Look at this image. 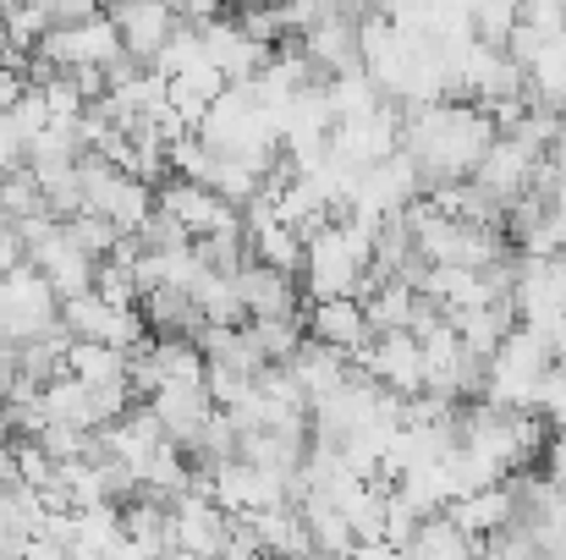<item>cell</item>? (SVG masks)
I'll use <instances>...</instances> for the list:
<instances>
[{
    "label": "cell",
    "instance_id": "1",
    "mask_svg": "<svg viewBox=\"0 0 566 560\" xmlns=\"http://www.w3.org/2000/svg\"><path fill=\"white\" fill-rule=\"evenodd\" d=\"M61 325V297L55 286L33 270V264H17L0 275V341L11 347H28L39 336H55Z\"/></svg>",
    "mask_w": 566,
    "mask_h": 560
},
{
    "label": "cell",
    "instance_id": "2",
    "mask_svg": "<svg viewBox=\"0 0 566 560\" xmlns=\"http://www.w3.org/2000/svg\"><path fill=\"white\" fill-rule=\"evenodd\" d=\"M105 17L116 22V39H122V50H127L138 66H149V61L166 50V39L182 28V17H177L171 6H160V0H116Z\"/></svg>",
    "mask_w": 566,
    "mask_h": 560
},
{
    "label": "cell",
    "instance_id": "3",
    "mask_svg": "<svg viewBox=\"0 0 566 560\" xmlns=\"http://www.w3.org/2000/svg\"><path fill=\"white\" fill-rule=\"evenodd\" d=\"M369 336H375V325H369V314H364L358 297H331V303H314V314H308V341L336 347L342 358L347 352H364Z\"/></svg>",
    "mask_w": 566,
    "mask_h": 560
},
{
    "label": "cell",
    "instance_id": "4",
    "mask_svg": "<svg viewBox=\"0 0 566 560\" xmlns=\"http://www.w3.org/2000/svg\"><path fill=\"white\" fill-rule=\"evenodd\" d=\"M517 11H523V0H473V33L484 44H506L517 28Z\"/></svg>",
    "mask_w": 566,
    "mask_h": 560
},
{
    "label": "cell",
    "instance_id": "5",
    "mask_svg": "<svg viewBox=\"0 0 566 560\" xmlns=\"http://www.w3.org/2000/svg\"><path fill=\"white\" fill-rule=\"evenodd\" d=\"M319 6V17H358L369 0H314Z\"/></svg>",
    "mask_w": 566,
    "mask_h": 560
},
{
    "label": "cell",
    "instance_id": "6",
    "mask_svg": "<svg viewBox=\"0 0 566 560\" xmlns=\"http://www.w3.org/2000/svg\"><path fill=\"white\" fill-rule=\"evenodd\" d=\"M401 6H418V0H379V11L390 17V11H401Z\"/></svg>",
    "mask_w": 566,
    "mask_h": 560
},
{
    "label": "cell",
    "instance_id": "7",
    "mask_svg": "<svg viewBox=\"0 0 566 560\" xmlns=\"http://www.w3.org/2000/svg\"><path fill=\"white\" fill-rule=\"evenodd\" d=\"M226 6H242L248 11V6H264V0H226Z\"/></svg>",
    "mask_w": 566,
    "mask_h": 560
}]
</instances>
